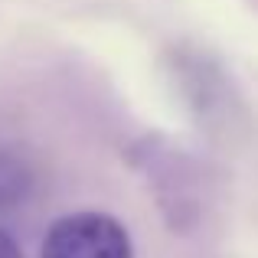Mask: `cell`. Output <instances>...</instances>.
I'll return each instance as SVG.
<instances>
[{
  "mask_svg": "<svg viewBox=\"0 0 258 258\" xmlns=\"http://www.w3.org/2000/svg\"><path fill=\"white\" fill-rule=\"evenodd\" d=\"M39 258H134L131 235L108 213H72L49 226Z\"/></svg>",
  "mask_w": 258,
  "mask_h": 258,
  "instance_id": "6da1fadb",
  "label": "cell"
},
{
  "mask_svg": "<svg viewBox=\"0 0 258 258\" xmlns=\"http://www.w3.org/2000/svg\"><path fill=\"white\" fill-rule=\"evenodd\" d=\"M0 258H23V252L17 248V242H13L4 229H0Z\"/></svg>",
  "mask_w": 258,
  "mask_h": 258,
  "instance_id": "7a4b0ae2",
  "label": "cell"
}]
</instances>
